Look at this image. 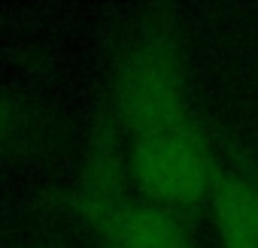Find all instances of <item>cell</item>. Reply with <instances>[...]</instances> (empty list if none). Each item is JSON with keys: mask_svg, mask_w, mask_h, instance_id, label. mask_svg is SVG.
<instances>
[{"mask_svg": "<svg viewBox=\"0 0 258 248\" xmlns=\"http://www.w3.org/2000/svg\"><path fill=\"white\" fill-rule=\"evenodd\" d=\"M124 143L191 121L185 61L176 34L152 22L124 46L112 76V112Z\"/></svg>", "mask_w": 258, "mask_h": 248, "instance_id": "obj_1", "label": "cell"}, {"mask_svg": "<svg viewBox=\"0 0 258 248\" xmlns=\"http://www.w3.org/2000/svg\"><path fill=\"white\" fill-rule=\"evenodd\" d=\"M124 146L127 176L140 200L164 206L182 218L210 209L213 185L222 164L198 118L143 140H131Z\"/></svg>", "mask_w": 258, "mask_h": 248, "instance_id": "obj_2", "label": "cell"}, {"mask_svg": "<svg viewBox=\"0 0 258 248\" xmlns=\"http://www.w3.org/2000/svg\"><path fill=\"white\" fill-rule=\"evenodd\" d=\"M127 146L118 131L115 118H103L97 134L91 137L76 191H73V209L85 221V227L100 239L112 221L131 206L127 197Z\"/></svg>", "mask_w": 258, "mask_h": 248, "instance_id": "obj_3", "label": "cell"}, {"mask_svg": "<svg viewBox=\"0 0 258 248\" xmlns=\"http://www.w3.org/2000/svg\"><path fill=\"white\" fill-rule=\"evenodd\" d=\"M210 215L219 248H258V179L243 167L222 164L210 197Z\"/></svg>", "mask_w": 258, "mask_h": 248, "instance_id": "obj_4", "label": "cell"}, {"mask_svg": "<svg viewBox=\"0 0 258 248\" xmlns=\"http://www.w3.org/2000/svg\"><path fill=\"white\" fill-rule=\"evenodd\" d=\"M97 248H195V239L182 215L149 200H131L97 239Z\"/></svg>", "mask_w": 258, "mask_h": 248, "instance_id": "obj_5", "label": "cell"}, {"mask_svg": "<svg viewBox=\"0 0 258 248\" xmlns=\"http://www.w3.org/2000/svg\"><path fill=\"white\" fill-rule=\"evenodd\" d=\"M22 128H25V118H22L19 103L0 91V152H7L13 143H19Z\"/></svg>", "mask_w": 258, "mask_h": 248, "instance_id": "obj_6", "label": "cell"}]
</instances>
